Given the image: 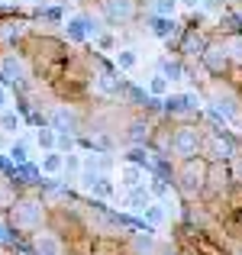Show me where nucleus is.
I'll use <instances>...</instances> for the list:
<instances>
[{
	"label": "nucleus",
	"instance_id": "37",
	"mask_svg": "<svg viewBox=\"0 0 242 255\" xmlns=\"http://www.w3.org/2000/svg\"><path fill=\"white\" fill-rule=\"evenodd\" d=\"M0 13H13V6H6L3 0H0Z\"/></svg>",
	"mask_w": 242,
	"mask_h": 255
},
{
	"label": "nucleus",
	"instance_id": "33",
	"mask_svg": "<svg viewBox=\"0 0 242 255\" xmlns=\"http://www.w3.org/2000/svg\"><path fill=\"white\" fill-rule=\"evenodd\" d=\"M230 168H233V181H236V187H242V155H236L230 162Z\"/></svg>",
	"mask_w": 242,
	"mask_h": 255
},
{
	"label": "nucleus",
	"instance_id": "15",
	"mask_svg": "<svg viewBox=\"0 0 242 255\" xmlns=\"http://www.w3.org/2000/svg\"><path fill=\"white\" fill-rule=\"evenodd\" d=\"M26 32H29V23L23 16L13 19L10 13H3V19H0V45L3 49H13L19 39H26Z\"/></svg>",
	"mask_w": 242,
	"mask_h": 255
},
{
	"label": "nucleus",
	"instance_id": "23",
	"mask_svg": "<svg viewBox=\"0 0 242 255\" xmlns=\"http://www.w3.org/2000/svg\"><path fill=\"white\" fill-rule=\"evenodd\" d=\"M6 158H10L13 165H23L29 162V136H16L10 145H6Z\"/></svg>",
	"mask_w": 242,
	"mask_h": 255
},
{
	"label": "nucleus",
	"instance_id": "7",
	"mask_svg": "<svg viewBox=\"0 0 242 255\" xmlns=\"http://www.w3.org/2000/svg\"><path fill=\"white\" fill-rule=\"evenodd\" d=\"M236 187L233 181V168L230 162H210L207 165V191H204V200H226Z\"/></svg>",
	"mask_w": 242,
	"mask_h": 255
},
{
	"label": "nucleus",
	"instance_id": "4",
	"mask_svg": "<svg viewBox=\"0 0 242 255\" xmlns=\"http://www.w3.org/2000/svg\"><path fill=\"white\" fill-rule=\"evenodd\" d=\"M200 142H204V123L200 120H178L171 126V155L174 158L200 155Z\"/></svg>",
	"mask_w": 242,
	"mask_h": 255
},
{
	"label": "nucleus",
	"instance_id": "20",
	"mask_svg": "<svg viewBox=\"0 0 242 255\" xmlns=\"http://www.w3.org/2000/svg\"><path fill=\"white\" fill-rule=\"evenodd\" d=\"M39 171H42V178H58V174H65V152H58V149L42 152Z\"/></svg>",
	"mask_w": 242,
	"mask_h": 255
},
{
	"label": "nucleus",
	"instance_id": "26",
	"mask_svg": "<svg viewBox=\"0 0 242 255\" xmlns=\"http://www.w3.org/2000/svg\"><path fill=\"white\" fill-rule=\"evenodd\" d=\"M171 91V81H168L165 75H161V71H155V75L149 78V84H145V94H149V97H165V94Z\"/></svg>",
	"mask_w": 242,
	"mask_h": 255
},
{
	"label": "nucleus",
	"instance_id": "18",
	"mask_svg": "<svg viewBox=\"0 0 242 255\" xmlns=\"http://www.w3.org/2000/svg\"><path fill=\"white\" fill-rule=\"evenodd\" d=\"M117 178H120V184L129 191V187H139V184H145L149 181V171L142 168V165H136V162H120V168H117Z\"/></svg>",
	"mask_w": 242,
	"mask_h": 255
},
{
	"label": "nucleus",
	"instance_id": "3",
	"mask_svg": "<svg viewBox=\"0 0 242 255\" xmlns=\"http://www.w3.org/2000/svg\"><path fill=\"white\" fill-rule=\"evenodd\" d=\"M200 155H204L207 162H233V158L239 155V142L226 126H204Z\"/></svg>",
	"mask_w": 242,
	"mask_h": 255
},
{
	"label": "nucleus",
	"instance_id": "24",
	"mask_svg": "<svg viewBox=\"0 0 242 255\" xmlns=\"http://www.w3.org/2000/svg\"><path fill=\"white\" fill-rule=\"evenodd\" d=\"M19 129H23V117H19L16 110H0V132H6V136H19Z\"/></svg>",
	"mask_w": 242,
	"mask_h": 255
},
{
	"label": "nucleus",
	"instance_id": "10",
	"mask_svg": "<svg viewBox=\"0 0 242 255\" xmlns=\"http://www.w3.org/2000/svg\"><path fill=\"white\" fill-rule=\"evenodd\" d=\"M100 36V23L91 16V13H75V16L65 19V39L75 45H84L87 39H97Z\"/></svg>",
	"mask_w": 242,
	"mask_h": 255
},
{
	"label": "nucleus",
	"instance_id": "21",
	"mask_svg": "<svg viewBox=\"0 0 242 255\" xmlns=\"http://www.w3.org/2000/svg\"><path fill=\"white\" fill-rule=\"evenodd\" d=\"M139 217H142V226H149V230H158V226L168 223V204H165V200H152V204L145 207Z\"/></svg>",
	"mask_w": 242,
	"mask_h": 255
},
{
	"label": "nucleus",
	"instance_id": "27",
	"mask_svg": "<svg viewBox=\"0 0 242 255\" xmlns=\"http://www.w3.org/2000/svg\"><path fill=\"white\" fill-rule=\"evenodd\" d=\"M55 142H58V132L52 129L49 123H42V126L36 129V145H39L42 152H52V149H55Z\"/></svg>",
	"mask_w": 242,
	"mask_h": 255
},
{
	"label": "nucleus",
	"instance_id": "6",
	"mask_svg": "<svg viewBox=\"0 0 242 255\" xmlns=\"http://www.w3.org/2000/svg\"><path fill=\"white\" fill-rule=\"evenodd\" d=\"M200 68L207 71L210 78H226L233 71V62H230V52H226V42L223 36H210V42L204 45V52H200Z\"/></svg>",
	"mask_w": 242,
	"mask_h": 255
},
{
	"label": "nucleus",
	"instance_id": "35",
	"mask_svg": "<svg viewBox=\"0 0 242 255\" xmlns=\"http://www.w3.org/2000/svg\"><path fill=\"white\" fill-rule=\"evenodd\" d=\"M39 16L49 19V23H58V19H62V10H58V6H49V10H42Z\"/></svg>",
	"mask_w": 242,
	"mask_h": 255
},
{
	"label": "nucleus",
	"instance_id": "12",
	"mask_svg": "<svg viewBox=\"0 0 242 255\" xmlns=\"http://www.w3.org/2000/svg\"><path fill=\"white\" fill-rule=\"evenodd\" d=\"M100 13L107 16L110 26H126L136 19L139 0H100Z\"/></svg>",
	"mask_w": 242,
	"mask_h": 255
},
{
	"label": "nucleus",
	"instance_id": "17",
	"mask_svg": "<svg viewBox=\"0 0 242 255\" xmlns=\"http://www.w3.org/2000/svg\"><path fill=\"white\" fill-rule=\"evenodd\" d=\"M158 71H161V75H165L171 84H174V81H187V78H191L187 62H184L181 55H174V52H171V55H161V58H158Z\"/></svg>",
	"mask_w": 242,
	"mask_h": 255
},
{
	"label": "nucleus",
	"instance_id": "14",
	"mask_svg": "<svg viewBox=\"0 0 242 255\" xmlns=\"http://www.w3.org/2000/svg\"><path fill=\"white\" fill-rule=\"evenodd\" d=\"M29 255H65V239L52 230H36L29 236Z\"/></svg>",
	"mask_w": 242,
	"mask_h": 255
},
{
	"label": "nucleus",
	"instance_id": "19",
	"mask_svg": "<svg viewBox=\"0 0 242 255\" xmlns=\"http://www.w3.org/2000/svg\"><path fill=\"white\" fill-rule=\"evenodd\" d=\"M152 191H149V184H139V187H129V191H126V197H123V207L129 213H142L145 207L152 204Z\"/></svg>",
	"mask_w": 242,
	"mask_h": 255
},
{
	"label": "nucleus",
	"instance_id": "32",
	"mask_svg": "<svg viewBox=\"0 0 242 255\" xmlns=\"http://www.w3.org/2000/svg\"><path fill=\"white\" fill-rule=\"evenodd\" d=\"M97 45H100V49H104V52H117V39H113L110 32H107V36H104V32H100V36H97Z\"/></svg>",
	"mask_w": 242,
	"mask_h": 255
},
{
	"label": "nucleus",
	"instance_id": "5",
	"mask_svg": "<svg viewBox=\"0 0 242 255\" xmlns=\"http://www.w3.org/2000/svg\"><path fill=\"white\" fill-rule=\"evenodd\" d=\"M32 71H29V62H26L23 52H16V45L6 52H0V84L6 87H19L23 91L26 84H29Z\"/></svg>",
	"mask_w": 242,
	"mask_h": 255
},
{
	"label": "nucleus",
	"instance_id": "34",
	"mask_svg": "<svg viewBox=\"0 0 242 255\" xmlns=\"http://www.w3.org/2000/svg\"><path fill=\"white\" fill-rule=\"evenodd\" d=\"M10 104H13L10 87H6V84H0V110H10Z\"/></svg>",
	"mask_w": 242,
	"mask_h": 255
},
{
	"label": "nucleus",
	"instance_id": "2",
	"mask_svg": "<svg viewBox=\"0 0 242 255\" xmlns=\"http://www.w3.org/2000/svg\"><path fill=\"white\" fill-rule=\"evenodd\" d=\"M45 200L39 197V194H19V197H13V204L6 207L10 210V226L16 233H36L45 226V217H49V210H45Z\"/></svg>",
	"mask_w": 242,
	"mask_h": 255
},
{
	"label": "nucleus",
	"instance_id": "29",
	"mask_svg": "<svg viewBox=\"0 0 242 255\" xmlns=\"http://www.w3.org/2000/svg\"><path fill=\"white\" fill-rule=\"evenodd\" d=\"M81 165H84V152H65V174H75L78 178V171H81Z\"/></svg>",
	"mask_w": 242,
	"mask_h": 255
},
{
	"label": "nucleus",
	"instance_id": "13",
	"mask_svg": "<svg viewBox=\"0 0 242 255\" xmlns=\"http://www.w3.org/2000/svg\"><path fill=\"white\" fill-rule=\"evenodd\" d=\"M155 126H158V117H132L129 123H126L123 136H126V142H129V145H149Z\"/></svg>",
	"mask_w": 242,
	"mask_h": 255
},
{
	"label": "nucleus",
	"instance_id": "30",
	"mask_svg": "<svg viewBox=\"0 0 242 255\" xmlns=\"http://www.w3.org/2000/svg\"><path fill=\"white\" fill-rule=\"evenodd\" d=\"M178 0H155V3H152V13H158V16H174V13H178Z\"/></svg>",
	"mask_w": 242,
	"mask_h": 255
},
{
	"label": "nucleus",
	"instance_id": "9",
	"mask_svg": "<svg viewBox=\"0 0 242 255\" xmlns=\"http://www.w3.org/2000/svg\"><path fill=\"white\" fill-rule=\"evenodd\" d=\"M45 123H49L55 132L81 136V126H84V120H81V110H78L75 104H55V107H52V113L45 117Z\"/></svg>",
	"mask_w": 242,
	"mask_h": 255
},
{
	"label": "nucleus",
	"instance_id": "22",
	"mask_svg": "<svg viewBox=\"0 0 242 255\" xmlns=\"http://www.w3.org/2000/svg\"><path fill=\"white\" fill-rule=\"evenodd\" d=\"M113 65H117L120 75H129V71L139 68V52L136 49H117L113 52Z\"/></svg>",
	"mask_w": 242,
	"mask_h": 255
},
{
	"label": "nucleus",
	"instance_id": "25",
	"mask_svg": "<svg viewBox=\"0 0 242 255\" xmlns=\"http://www.w3.org/2000/svg\"><path fill=\"white\" fill-rule=\"evenodd\" d=\"M223 42H226V52H230L233 68H242V32H226Z\"/></svg>",
	"mask_w": 242,
	"mask_h": 255
},
{
	"label": "nucleus",
	"instance_id": "38",
	"mask_svg": "<svg viewBox=\"0 0 242 255\" xmlns=\"http://www.w3.org/2000/svg\"><path fill=\"white\" fill-rule=\"evenodd\" d=\"M233 3H242V0H233Z\"/></svg>",
	"mask_w": 242,
	"mask_h": 255
},
{
	"label": "nucleus",
	"instance_id": "31",
	"mask_svg": "<svg viewBox=\"0 0 242 255\" xmlns=\"http://www.w3.org/2000/svg\"><path fill=\"white\" fill-rule=\"evenodd\" d=\"M158 255H191V252L181 249V246H174V243H161L158 246Z\"/></svg>",
	"mask_w": 242,
	"mask_h": 255
},
{
	"label": "nucleus",
	"instance_id": "28",
	"mask_svg": "<svg viewBox=\"0 0 242 255\" xmlns=\"http://www.w3.org/2000/svg\"><path fill=\"white\" fill-rule=\"evenodd\" d=\"M0 249H19V233L3 217H0Z\"/></svg>",
	"mask_w": 242,
	"mask_h": 255
},
{
	"label": "nucleus",
	"instance_id": "36",
	"mask_svg": "<svg viewBox=\"0 0 242 255\" xmlns=\"http://www.w3.org/2000/svg\"><path fill=\"white\" fill-rule=\"evenodd\" d=\"M181 6H187V10H200V0H178Z\"/></svg>",
	"mask_w": 242,
	"mask_h": 255
},
{
	"label": "nucleus",
	"instance_id": "16",
	"mask_svg": "<svg viewBox=\"0 0 242 255\" xmlns=\"http://www.w3.org/2000/svg\"><path fill=\"white\" fill-rule=\"evenodd\" d=\"M178 19L174 16H158V13H152L149 19H145V32H149L152 39H161V42H171L174 36H178Z\"/></svg>",
	"mask_w": 242,
	"mask_h": 255
},
{
	"label": "nucleus",
	"instance_id": "1",
	"mask_svg": "<svg viewBox=\"0 0 242 255\" xmlns=\"http://www.w3.org/2000/svg\"><path fill=\"white\" fill-rule=\"evenodd\" d=\"M207 158L204 155H191V158H178L171 178H174V191L184 200H200L207 191Z\"/></svg>",
	"mask_w": 242,
	"mask_h": 255
},
{
	"label": "nucleus",
	"instance_id": "8",
	"mask_svg": "<svg viewBox=\"0 0 242 255\" xmlns=\"http://www.w3.org/2000/svg\"><path fill=\"white\" fill-rule=\"evenodd\" d=\"M161 113H165L168 120H194L200 117V97L197 94H171L168 91L165 97H161Z\"/></svg>",
	"mask_w": 242,
	"mask_h": 255
},
{
	"label": "nucleus",
	"instance_id": "11",
	"mask_svg": "<svg viewBox=\"0 0 242 255\" xmlns=\"http://www.w3.org/2000/svg\"><path fill=\"white\" fill-rule=\"evenodd\" d=\"M94 87H97V94H104V97H120V91H123V75L117 71V65H107L104 58H97Z\"/></svg>",
	"mask_w": 242,
	"mask_h": 255
}]
</instances>
